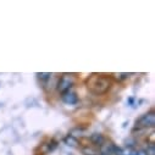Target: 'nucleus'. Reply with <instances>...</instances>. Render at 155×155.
<instances>
[{
    "label": "nucleus",
    "mask_w": 155,
    "mask_h": 155,
    "mask_svg": "<svg viewBox=\"0 0 155 155\" xmlns=\"http://www.w3.org/2000/svg\"><path fill=\"white\" fill-rule=\"evenodd\" d=\"M111 76L117 81H125L130 77V73H126V72H124V73H112Z\"/></svg>",
    "instance_id": "obj_8"
},
{
    "label": "nucleus",
    "mask_w": 155,
    "mask_h": 155,
    "mask_svg": "<svg viewBox=\"0 0 155 155\" xmlns=\"http://www.w3.org/2000/svg\"><path fill=\"white\" fill-rule=\"evenodd\" d=\"M133 101H134V99H133V98H130V99L127 100V103H128L130 105H133Z\"/></svg>",
    "instance_id": "obj_11"
},
{
    "label": "nucleus",
    "mask_w": 155,
    "mask_h": 155,
    "mask_svg": "<svg viewBox=\"0 0 155 155\" xmlns=\"http://www.w3.org/2000/svg\"><path fill=\"white\" fill-rule=\"evenodd\" d=\"M74 86V77L70 73H64L56 84V89L60 93V95L72 91V87Z\"/></svg>",
    "instance_id": "obj_3"
},
{
    "label": "nucleus",
    "mask_w": 155,
    "mask_h": 155,
    "mask_svg": "<svg viewBox=\"0 0 155 155\" xmlns=\"http://www.w3.org/2000/svg\"><path fill=\"white\" fill-rule=\"evenodd\" d=\"M95 155H98V154H95Z\"/></svg>",
    "instance_id": "obj_12"
},
{
    "label": "nucleus",
    "mask_w": 155,
    "mask_h": 155,
    "mask_svg": "<svg viewBox=\"0 0 155 155\" xmlns=\"http://www.w3.org/2000/svg\"><path fill=\"white\" fill-rule=\"evenodd\" d=\"M61 100L67 105H76L77 103H78V95H77L76 92L70 91V92L61 95Z\"/></svg>",
    "instance_id": "obj_4"
},
{
    "label": "nucleus",
    "mask_w": 155,
    "mask_h": 155,
    "mask_svg": "<svg viewBox=\"0 0 155 155\" xmlns=\"http://www.w3.org/2000/svg\"><path fill=\"white\" fill-rule=\"evenodd\" d=\"M89 140H91V143H92L93 145H95V147L99 148L101 144H104V142H105L106 139H105L104 134H101V133H93V134H91Z\"/></svg>",
    "instance_id": "obj_5"
},
{
    "label": "nucleus",
    "mask_w": 155,
    "mask_h": 155,
    "mask_svg": "<svg viewBox=\"0 0 155 155\" xmlns=\"http://www.w3.org/2000/svg\"><path fill=\"white\" fill-rule=\"evenodd\" d=\"M133 155H147V153L144 149H138V150L133 151Z\"/></svg>",
    "instance_id": "obj_10"
},
{
    "label": "nucleus",
    "mask_w": 155,
    "mask_h": 155,
    "mask_svg": "<svg viewBox=\"0 0 155 155\" xmlns=\"http://www.w3.org/2000/svg\"><path fill=\"white\" fill-rule=\"evenodd\" d=\"M147 155H155V145L154 144H148L147 149H144Z\"/></svg>",
    "instance_id": "obj_9"
},
{
    "label": "nucleus",
    "mask_w": 155,
    "mask_h": 155,
    "mask_svg": "<svg viewBox=\"0 0 155 155\" xmlns=\"http://www.w3.org/2000/svg\"><path fill=\"white\" fill-rule=\"evenodd\" d=\"M86 86L89 89V92H92L95 95H104L106 94L112 86V81L110 77L104 76V74H97L93 73L91 74L87 81H86Z\"/></svg>",
    "instance_id": "obj_1"
},
{
    "label": "nucleus",
    "mask_w": 155,
    "mask_h": 155,
    "mask_svg": "<svg viewBox=\"0 0 155 155\" xmlns=\"http://www.w3.org/2000/svg\"><path fill=\"white\" fill-rule=\"evenodd\" d=\"M64 143H65L67 147H71V148H78L80 144H81V142H80L78 139L74 138V137H72L71 134H67V136L64 138Z\"/></svg>",
    "instance_id": "obj_6"
},
{
    "label": "nucleus",
    "mask_w": 155,
    "mask_h": 155,
    "mask_svg": "<svg viewBox=\"0 0 155 155\" xmlns=\"http://www.w3.org/2000/svg\"><path fill=\"white\" fill-rule=\"evenodd\" d=\"M154 125H155V112L149 111V112H145L144 115H142L136 121L134 131L136 130L142 131V130H147V128H153Z\"/></svg>",
    "instance_id": "obj_2"
},
{
    "label": "nucleus",
    "mask_w": 155,
    "mask_h": 155,
    "mask_svg": "<svg viewBox=\"0 0 155 155\" xmlns=\"http://www.w3.org/2000/svg\"><path fill=\"white\" fill-rule=\"evenodd\" d=\"M37 76L42 82H48L53 78V73L50 72H41V73H37Z\"/></svg>",
    "instance_id": "obj_7"
}]
</instances>
